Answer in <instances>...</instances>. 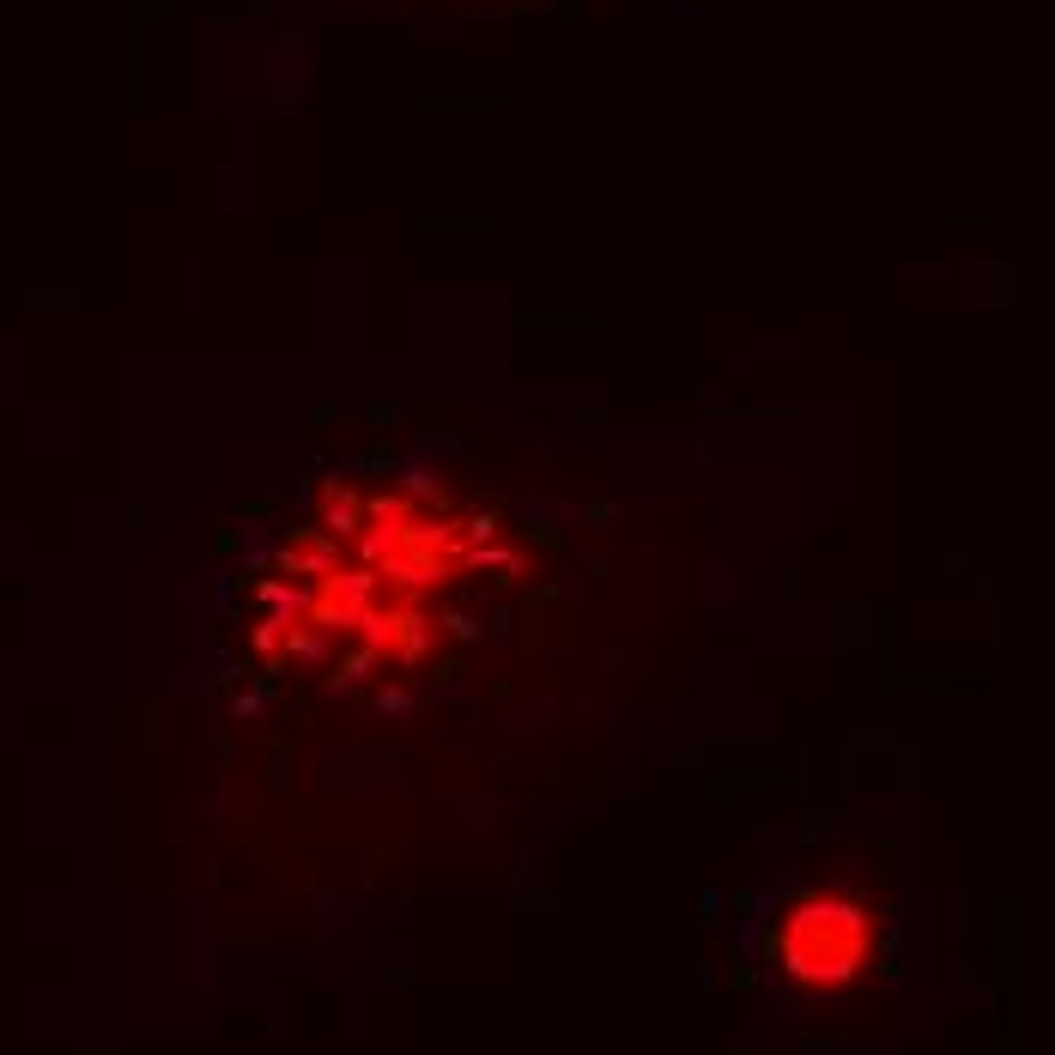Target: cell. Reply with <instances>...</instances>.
I'll return each instance as SVG.
<instances>
[{
	"label": "cell",
	"mask_w": 1055,
	"mask_h": 1055,
	"mask_svg": "<svg viewBox=\"0 0 1055 1055\" xmlns=\"http://www.w3.org/2000/svg\"><path fill=\"white\" fill-rule=\"evenodd\" d=\"M867 953V922L850 904H807L795 910V922L783 928V958L795 977H813V983H837L850 977Z\"/></svg>",
	"instance_id": "6da1fadb"
}]
</instances>
